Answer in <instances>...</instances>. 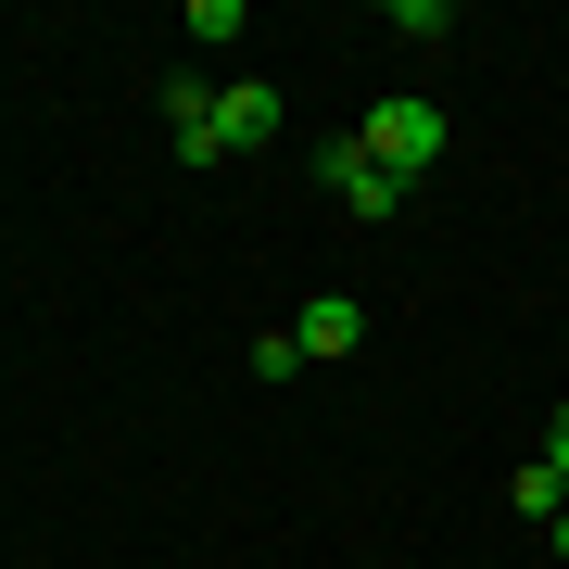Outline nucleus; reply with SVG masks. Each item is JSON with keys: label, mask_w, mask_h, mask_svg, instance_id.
Listing matches in <instances>:
<instances>
[{"label": "nucleus", "mask_w": 569, "mask_h": 569, "mask_svg": "<svg viewBox=\"0 0 569 569\" xmlns=\"http://www.w3.org/2000/svg\"><path fill=\"white\" fill-rule=\"evenodd\" d=\"M355 140H367V164H380V178H418V164L443 152V114H430L418 89H392V102H367V127H355Z\"/></svg>", "instance_id": "nucleus-1"}, {"label": "nucleus", "mask_w": 569, "mask_h": 569, "mask_svg": "<svg viewBox=\"0 0 569 569\" xmlns=\"http://www.w3.org/2000/svg\"><path fill=\"white\" fill-rule=\"evenodd\" d=\"M317 178L342 190L355 216H392V203H406V178H380V164H367V140H329V152H317Z\"/></svg>", "instance_id": "nucleus-2"}, {"label": "nucleus", "mask_w": 569, "mask_h": 569, "mask_svg": "<svg viewBox=\"0 0 569 569\" xmlns=\"http://www.w3.org/2000/svg\"><path fill=\"white\" fill-rule=\"evenodd\" d=\"M164 127H178V164H228V152H216V89H203V77H164Z\"/></svg>", "instance_id": "nucleus-3"}, {"label": "nucleus", "mask_w": 569, "mask_h": 569, "mask_svg": "<svg viewBox=\"0 0 569 569\" xmlns=\"http://www.w3.org/2000/svg\"><path fill=\"white\" fill-rule=\"evenodd\" d=\"M291 342H305V367H317V355H355V342H367V305H355V291H317V305L291 317Z\"/></svg>", "instance_id": "nucleus-4"}, {"label": "nucleus", "mask_w": 569, "mask_h": 569, "mask_svg": "<svg viewBox=\"0 0 569 569\" xmlns=\"http://www.w3.org/2000/svg\"><path fill=\"white\" fill-rule=\"evenodd\" d=\"M253 140H279V89H216V152H253Z\"/></svg>", "instance_id": "nucleus-5"}, {"label": "nucleus", "mask_w": 569, "mask_h": 569, "mask_svg": "<svg viewBox=\"0 0 569 569\" xmlns=\"http://www.w3.org/2000/svg\"><path fill=\"white\" fill-rule=\"evenodd\" d=\"M507 507H519V519H545V531H557V507H569V481H557V468H545V456H531V468H519V481H507Z\"/></svg>", "instance_id": "nucleus-6"}, {"label": "nucleus", "mask_w": 569, "mask_h": 569, "mask_svg": "<svg viewBox=\"0 0 569 569\" xmlns=\"http://www.w3.org/2000/svg\"><path fill=\"white\" fill-rule=\"evenodd\" d=\"M545 468H557V481H569V406H557V430H545Z\"/></svg>", "instance_id": "nucleus-7"}, {"label": "nucleus", "mask_w": 569, "mask_h": 569, "mask_svg": "<svg viewBox=\"0 0 569 569\" xmlns=\"http://www.w3.org/2000/svg\"><path fill=\"white\" fill-rule=\"evenodd\" d=\"M545 545H557V557H569V507H557V531H545Z\"/></svg>", "instance_id": "nucleus-8"}]
</instances>
